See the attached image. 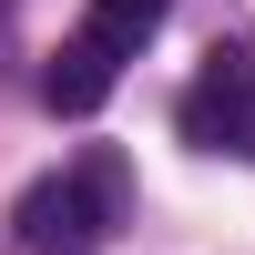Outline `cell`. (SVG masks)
I'll use <instances>...</instances> for the list:
<instances>
[{"instance_id":"2","label":"cell","mask_w":255,"mask_h":255,"mask_svg":"<svg viewBox=\"0 0 255 255\" xmlns=\"http://www.w3.org/2000/svg\"><path fill=\"white\" fill-rule=\"evenodd\" d=\"M174 123H184V143H245V123H255V51H235V41H215Z\"/></svg>"},{"instance_id":"4","label":"cell","mask_w":255,"mask_h":255,"mask_svg":"<svg viewBox=\"0 0 255 255\" xmlns=\"http://www.w3.org/2000/svg\"><path fill=\"white\" fill-rule=\"evenodd\" d=\"M174 20V0H92V20H82V41H92L102 61H133L143 41Z\"/></svg>"},{"instance_id":"3","label":"cell","mask_w":255,"mask_h":255,"mask_svg":"<svg viewBox=\"0 0 255 255\" xmlns=\"http://www.w3.org/2000/svg\"><path fill=\"white\" fill-rule=\"evenodd\" d=\"M113 72H123V61H102L92 41H61V51H51V72H41V102L82 123V113H102V102H113Z\"/></svg>"},{"instance_id":"1","label":"cell","mask_w":255,"mask_h":255,"mask_svg":"<svg viewBox=\"0 0 255 255\" xmlns=\"http://www.w3.org/2000/svg\"><path fill=\"white\" fill-rule=\"evenodd\" d=\"M113 215H123V163L92 153L82 174H51V184L20 194V245L31 255H92Z\"/></svg>"}]
</instances>
